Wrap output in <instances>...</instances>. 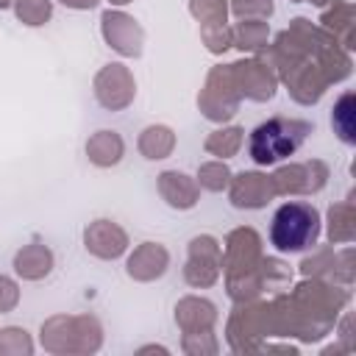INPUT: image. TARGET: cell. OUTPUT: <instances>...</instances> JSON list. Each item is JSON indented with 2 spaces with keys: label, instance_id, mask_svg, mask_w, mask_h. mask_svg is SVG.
<instances>
[{
  "label": "cell",
  "instance_id": "6da1fadb",
  "mask_svg": "<svg viewBox=\"0 0 356 356\" xmlns=\"http://www.w3.org/2000/svg\"><path fill=\"white\" fill-rule=\"evenodd\" d=\"M320 236V214L309 203H284L273 214L270 239L278 250H306Z\"/></svg>",
  "mask_w": 356,
  "mask_h": 356
},
{
  "label": "cell",
  "instance_id": "7a4b0ae2",
  "mask_svg": "<svg viewBox=\"0 0 356 356\" xmlns=\"http://www.w3.org/2000/svg\"><path fill=\"white\" fill-rule=\"evenodd\" d=\"M309 125L300 120H267L250 136V156L256 164H273L286 159L306 139Z\"/></svg>",
  "mask_w": 356,
  "mask_h": 356
}]
</instances>
